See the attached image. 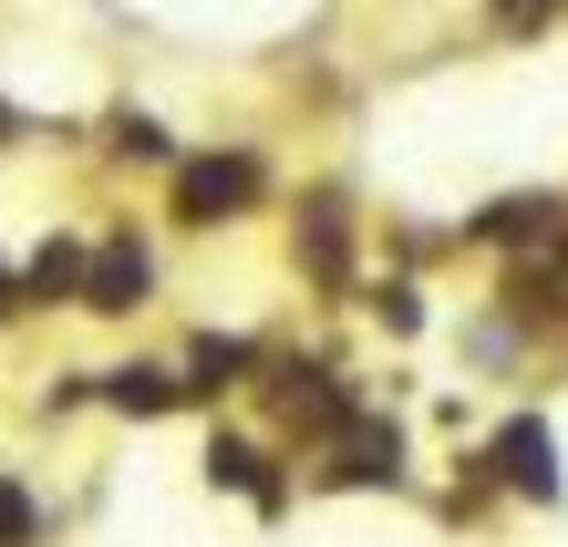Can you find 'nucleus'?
<instances>
[{
	"label": "nucleus",
	"mask_w": 568,
	"mask_h": 547,
	"mask_svg": "<svg viewBox=\"0 0 568 547\" xmlns=\"http://www.w3.org/2000/svg\"><path fill=\"white\" fill-rule=\"evenodd\" d=\"M270 207V155L248 145V134H227V145H186L165 165V227L186 237H227Z\"/></svg>",
	"instance_id": "f257e3e1"
},
{
	"label": "nucleus",
	"mask_w": 568,
	"mask_h": 547,
	"mask_svg": "<svg viewBox=\"0 0 568 547\" xmlns=\"http://www.w3.org/2000/svg\"><path fill=\"white\" fill-rule=\"evenodd\" d=\"M73 311L93 321H145L155 311V237L135 217H114V227H93V249H83V300Z\"/></svg>",
	"instance_id": "20e7f679"
},
{
	"label": "nucleus",
	"mask_w": 568,
	"mask_h": 547,
	"mask_svg": "<svg viewBox=\"0 0 568 547\" xmlns=\"http://www.w3.org/2000/svg\"><path fill=\"white\" fill-rule=\"evenodd\" d=\"M0 547H52V506L31 496L11 465H0Z\"/></svg>",
	"instance_id": "0eeeda50"
},
{
	"label": "nucleus",
	"mask_w": 568,
	"mask_h": 547,
	"mask_svg": "<svg viewBox=\"0 0 568 547\" xmlns=\"http://www.w3.org/2000/svg\"><path fill=\"white\" fill-rule=\"evenodd\" d=\"M558 11H568V0H486L496 31H538V21H558Z\"/></svg>",
	"instance_id": "6e6552de"
},
{
	"label": "nucleus",
	"mask_w": 568,
	"mask_h": 547,
	"mask_svg": "<svg viewBox=\"0 0 568 547\" xmlns=\"http://www.w3.org/2000/svg\"><path fill=\"white\" fill-rule=\"evenodd\" d=\"M290 269H300L321 300H352V290H362V217H352L342 186L290 196Z\"/></svg>",
	"instance_id": "f03ea898"
},
{
	"label": "nucleus",
	"mask_w": 568,
	"mask_h": 547,
	"mask_svg": "<svg viewBox=\"0 0 568 547\" xmlns=\"http://www.w3.org/2000/svg\"><path fill=\"white\" fill-rule=\"evenodd\" d=\"M93 403H104V414H135V424L196 414V393H186L176 362H114V372H93Z\"/></svg>",
	"instance_id": "423d86ee"
},
{
	"label": "nucleus",
	"mask_w": 568,
	"mask_h": 547,
	"mask_svg": "<svg viewBox=\"0 0 568 547\" xmlns=\"http://www.w3.org/2000/svg\"><path fill=\"white\" fill-rule=\"evenodd\" d=\"M476 475H486V486H507V496H527V506H558V434L538 414L496 424L486 455H476Z\"/></svg>",
	"instance_id": "39448f33"
},
{
	"label": "nucleus",
	"mask_w": 568,
	"mask_h": 547,
	"mask_svg": "<svg viewBox=\"0 0 568 547\" xmlns=\"http://www.w3.org/2000/svg\"><path fill=\"white\" fill-rule=\"evenodd\" d=\"M11 321H31V311H21V269L0 259V331H11Z\"/></svg>",
	"instance_id": "1a4fd4ad"
},
{
	"label": "nucleus",
	"mask_w": 568,
	"mask_h": 547,
	"mask_svg": "<svg viewBox=\"0 0 568 547\" xmlns=\"http://www.w3.org/2000/svg\"><path fill=\"white\" fill-rule=\"evenodd\" d=\"M207 486L248 496L258 517H290V506H300V455L270 424H207Z\"/></svg>",
	"instance_id": "7ed1b4c3"
}]
</instances>
